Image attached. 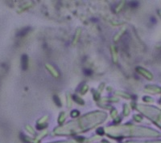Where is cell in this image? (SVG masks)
<instances>
[{
	"label": "cell",
	"mask_w": 161,
	"mask_h": 143,
	"mask_svg": "<svg viewBox=\"0 0 161 143\" xmlns=\"http://www.w3.org/2000/svg\"><path fill=\"white\" fill-rule=\"evenodd\" d=\"M21 61H22V69L23 70H26L28 68V56L26 55H23Z\"/></svg>",
	"instance_id": "cell-1"
},
{
	"label": "cell",
	"mask_w": 161,
	"mask_h": 143,
	"mask_svg": "<svg viewBox=\"0 0 161 143\" xmlns=\"http://www.w3.org/2000/svg\"><path fill=\"white\" fill-rule=\"evenodd\" d=\"M30 30V28H24V29H23L22 31H20L18 33V35H19V36H23V35H25L26 34H27V32Z\"/></svg>",
	"instance_id": "cell-2"
},
{
	"label": "cell",
	"mask_w": 161,
	"mask_h": 143,
	"mask_svg": "<svg viewBox=\"0 0 161 143\" xmlns=\"http://www.w3.org/2000/svg\"><path fill=\"white\" fill-rule=\"evenodd\" d=\"M84 72H85V75H86V76H90L93 72H92V70H90V69H84Z\"/></svg>",
	"instance_id": "cell-3"
},
{
	"label": "cell",
	"mask_w": 161,
	"mask_h": 143,
	"mask_svg": "<svg viewBox=\"0 0 161 143\" xmlns=\"http://www.w3.org/2000/svg\"><path fill=\"white\" fill-rule=\"evenodd\" d=\"M53 98H54V101H55V102L57 103V105L58 106H60V101L58 100V97H57V96H53Z\"/></svg>",
	"instance_id": "cell-4"
},
{
	"label": "cell",
	"mask_w": 161,
	"mask_h": 143,
	"mask_svg": "<svg viewBox=\"0 0 161 143\" xmlns=\"http://www.w3.org/2000/svg\"><path fill=\"white\" fill-rule=\"evenodd\" d=\"M138 5H139L138 2H131V3H130V6L131 7H136Z\"/></svg>",
	"instance_id": "cell-5"
}]
</instances>
